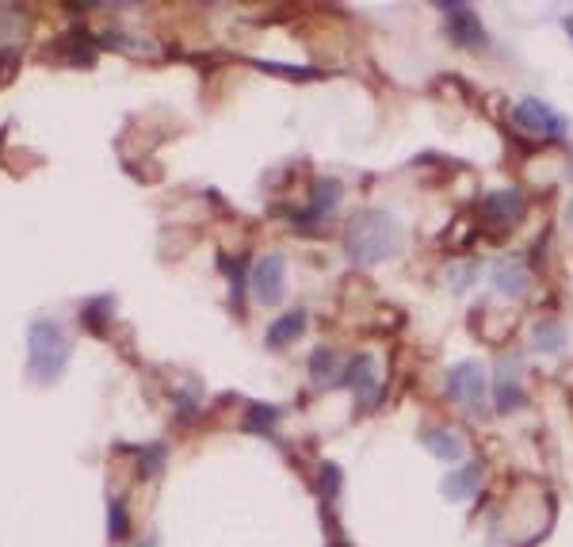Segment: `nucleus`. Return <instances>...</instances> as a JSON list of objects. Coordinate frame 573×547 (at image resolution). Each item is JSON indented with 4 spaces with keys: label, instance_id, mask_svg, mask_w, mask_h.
Segmentation results:
<instances>
[{
    "label": "nucleus",
    "instance_id": "obj_9",
    "mask_svg": "<svg viewBox=\"0 0 573 547\" xmlns=\"http://www.w3.org/2000/svg\"><path fill=\"white\" fill-rule=\"evenodd\" d=\"M50 54H62L69 66H92V58H96V39L88 35L85 27H69L65 35H58V39L50 43Z\"/></svg>",
    "mask_w": 573,
    "mask_h": 547
},
{
    "label": "nucleus",
    "instance_id": "obj_10",
    "mask_svg": "<svg viewBox=\"0 0 573 547\" xmlns=\"http://www.w3.org/2000/svg\"><path fill=\"white\" fill-rule=\"evenodd\" d=\"M340 196H344V188H340V180H318L314 184V196H310V207L298 215V222H306V226H314V222L329 219L333 211H337Z\"/></svg>",
    "mask_w": 573,
    "mask_h": 547
},
{
    "label": "nucleus",
    "instance_id": "obj_15",
    "mask_svg": "<svg viewBox=\"0 0 573 547\" xmlns=\"http://www.w3.org/2000/svg\"><path fill=\"white\" fill-rule=\"evenodd\" d=\"M340 360L333 349H318L310 356V379H314V387H329V383H340Z\"/></svg>",
    "mask_w": 573,
    "mask_h": 547
},
{
    "label": "nucleus",
    "instance_id": "obj_17",
    "mask_svg": "<svg viewBox=\"0 0 573 547\" xmlns=\"http://www.w3.org/2000/svg\"><path fill=\"white\" fill-rule=\"evenodd\" d=\"M340 383H348V387H356V391L379 387V383H375V360H371V356H356L352 368L340 375Z\"/></svg>",
    "mask_w": 573,
    "mask_h": 547
},
{
    "label": "nucleus",
    "instance_id": "obj_4",
    "mask_svg": "<svg viewBox=\"0 0 573 547\" xmlns=\"http://www.w3.org/2000/svg\"><path fill=\"white\" fill-rule=\"evenodd\" d=\"M253 295L260 303H279L287 295V261L279 253H264L253 264Z\"/></svg>",
    "mask_w": 573,
    "mask_h": 547
},
{
    "label": "nucleus",
    "instance_id": "obj_24",
    "mask_svg": "<svg viewBox=\"0 0 573 547\" xmlns=\"http://www.w3.org/2000/svg\"><path fill=\"white\" fill-rule=\"evenodd\" d=\"M230 268V276H234V303H241V287H245V257H237V261H226Z\"/></svg>",
    "mask_w": 573,
    "mask_h": 547
},
{
    "label": "nucleus",
    "instance_id": "obj_1",
    "mask_svg": "<svg viewBox=\"0 0 573 547\" xmlns=\"http://www.w3.org/2000/svg\"><path fill=\"white\" fill-rule=\"evenodd\" d=\"M402 222L394 219L390 211H360L356 219L348 222L344 230V249H348V261L371 268L382 264L390 257L402 253Z\"/></svg>",
    "mask_w": 573,
    "mask_h": 547
},
{
    "label": "nucleus",
    "instance_id": "obj_16",
    "mask_svg": "<svg viewBox=\"0 0 573 547\" xmlns=\"http://www.w3.org/2000/svg\"><path fill=\"white\" fill-rule=\"evenodd\" d=\"M111 310H115V303H111V295H100V299H92V303H85V310H81V322H85L88 333L104 337L107 326H111Z\"/></svg>",
    "mask_w": 573,
    "mask_h": 547
},
{
    "label": "nucleus",
    "instance_id": "obj_14",
    "mask_svg": "<svg viewBox=\"0 0 573 547\" xmlns=\"http://www.w3.org/2000/svg\"><path fill=\"white\" fill-rule=\"evenodd\" d=\"M493 284H497V291H505L509 299H524L528 295V272L520 268V264H512V261H501V264H493Z\"/></svg>",
    "mask_w": 573,
    "mask_h": 547
},
{
    "label": "nucleus",
    "instance_id": "obj_12",
    "mask_svg": "<svg viewBox=\"0 0 573 547\" xmlns=\"http://www.w3.org/2000/svg\"><path fill=\"white\" fill-rule=\"evenodd\" d=\"M306 329V310H287L283 318H276L268 333H264V345L268 349H287L291 341H298V333Z\"/></svg>",
    "mask_w": 573,
    "mask_h": 547
},
{
    "label": "nucleus",
    "instance_id": "obj_19",
    "mask_svg": "<svg viewBox=\"0 0 573 547\" xmlns=\"http://www.w3.org/2000/svg\"><path fill=\"white\" fill-rule=\"evenodd\" d=\"M127 532H130L127 505H123V502H119V498H115V502L107 505V536H111V540L119 544V540H127Z\"/></svg>",
    "mask_w": 573,
    "mask_h": 547
},
{
    "label": "nucleus",
    "instance_id": "obj_27",
    "mask_svg": "<svg viewBox=\"0 0 573 547\" xmlns=\"http://www.w3.org/2000/svg\"><path fill=\"white\" fill-rule=\"evenodd\" d=\"M142 547H157V544H153V540H146V544H142Z\"/></svg>",
    "mask_w": 573,
    "mask_h": 547
},
{
    "label": "nucleus",
    "instance_id": "obj_7",
    "mask_svg": "<svg viewBox=\"0 0 573 547\" xmlns=\"http://www.w3.org/2000/svg\"><path fill=\"white\" fill-rule=\"evenodd\" d=\"M520 215H524V196L516 188H501L482 199V222L489 230H509L512 222H520Z\"/></svg>",
    "mask_w": 573,
    "mask_h": 547
},
{
    "label": "nucleus",
    "instance_id": "obj_22",
    "mask_svg": "<svg viewBox=\"0 0 573 547\" xmlns=\"http://www.w3.org/2000/svg\"><path fill=\"white\" fill-rule=\"evenodd\" d=\"M321 490H325L329 498H337V490H340V467L337 463H325V467H321Z\"/></svg>",
    "mask_w": 573,
    "mask_h": 547
},
{
    "label": "nucleus",
    "instance_id": "obj_21",
    "mask_svg": "<svg viewBox=\"0 0 573 547\" xmlns=\"http://www.w3.org/2000/svg\"><path fill=\"white\" fill-rule=\"evenodd\" d=\"M531 345H535L539 352H558L562 345H566V333H562L558 326H551V322H547V326H535Z\"/></svg>",
    "mask_w": 573,
    "mask_h": 547
},
{
    "label": "nucleus",
    "instance_id": "obj_11",
    "mask_svg": "<svg viewBox=\"0 0 573 547\" xmlns=\"http://www.w3.org/2000/svg\"><path fill=\"white\" fill-rule=\"evenodd\" d=\"M421 440H425V448L436 460L459 463L467 456V440H463V433H455V429H428Z\"/></svg>",
    "mask_w": 573,
    "mask_h": 547
},
{
    "label": "nucleus",
    "instance_id": "obj_8",
    "mask_svg": "<svg viewBox=\"0 0 573 547\" xmlns=\"http://www.w3.org/2000/svg\"><path fill=\"white\" fill-rule=\"evenodd\" d=\"M440 12L447 16V35L459 46H482L486 43V31L474 16L470 4H440Z\"/></svg>",
    "mask_w": 573,
    "mask_h": 547
},
{
    "label": "nucleus",
    "instance_id": "obj_13",
    "mask_svg": "<svg viewBox=\"0 0 573 547\" xmlns=\"http://www.w3.org/2000/svg\"><path fill=\"white\" fill-rule=\"evenodd\" d=\"M478 486H482V467H478V463H467V467L451 471L444 479V498H451V502H467V498L478 494Z\"/></svg>",
    "mask_w": 573,
    "mask_h": 547
},
{
    "label": "nucleus",
    "instance_id": "obj_20",
    "mask_svg": "<svg viewBox=\"0 0 573 547\" xmlns=\"http://www.w3.org/2000/svg\"><path fill=\"white\" fill-rule=\"evenodd\" d=\"M165 444H149L142 448V456H138V471H142V479H153V475H161V467H165Z\"/></svg>",
    "mask_w": 573,
    "mask_h": 547
},
{
    "label": "nucleus",
    "instance_id": "obj_3",
    "mask_svg": "<svg viewBox=\"0 0 573 547\" xmlns=\"http://www.w3.org/2000/svg\"><path fill=\"white\" fill-rule=\"evenodd\" d=\"M447 394H451V402H459L463 410H470V414H482L486 394H489L486 368H482L478 360H463V364H455V368H451V375H447Z\"/></svg>",
    "mask_w": 573,
    "mask_h": 547
},
{
    "label": "nucleus",
    "instance_id": "obj_25",
    "mask_svg": "<svg viewBox=\"0 0 573 547\" xmlns=\"http://www.w3.org/2000/svg\"><path fill=\"white\" fill-rule=\"evenodd\" d=\"M566 31H570V39H573V16H570V20H566Z\"/></svg>",
    "mask_w": 573,
    "mask_h": 547
},
{
    "label": "nucleus",
    "instance_id": "obj_6",
    "mask_svg": "<svg viewBox=\"0 0 573 547\" xmlns=\"http://www.w3.org/2000/svg\"><path fill=\"white\" fill-rule=\"evenodd\" d=\"M493 402H497V414H512L524 406V368L520 360L509 356L497 364V383H493Z\"/></svg>",
    "mask_w": 573,
    "mask_h": 547
},
{
    "label": "nucleus",
    "instance_id": "obj_2",
    "mask_svg": "<svg viewBox=\"0 0 573 547\" xmlns=\"http://www.w3.org/2000/svg\"><path fill=\"white\" fill-rule=\"evenodd\" d=\"M69 352H73V345L54 318H35L27 326V375L35 383H43V387L58 383L69 368Z\"/></svg>",
    "mask_w": 573,
    "mask_h": 547
},
{
    "label": "nucleus",
    "instance_id": "obj_23",
    "mask_svg": "<svg viewBox=\"0 0 573 547\" xmlns=\"http://www.w3.org/2000/svg\"><path fill=\"white\" fill-rule=\"evenodd\" d=\"M268 73H279V77H318V69H295V66H276V62H256Z\"/></svg>",
    "mask_w": 573,
    "mask_h": 547
},
{
    "label": "nucleus",
    "instance_id": "obj_26",
    "mask_svg": "<svg viewBox=\"0 0 573 547\" xmlns=\"http://www.w3.org/2000/svg\"><path fill=\"white\" fill-rule=\"evenodd\" d=\"M329 547H348V544H344V540H333V544H329Z\"/></svg>",
    "mask_w": 573,
    "mask_h": 547
},
{
    "label": "nucleus",
    "instance_id": "obj_5",
    "mask_svg": "<svg viewBox=\"0 0 573 547\" xmlns=\"http://www.w3.org/2000/svg\"><path fill=\"white\" fill-rule=\"evenodd\" d=\"M512 119H516L524 131H535V134H543V138H562V134H566V119H562L551 104L535 100V96L520 100L516 111H512Z\"/></svg>",
    "mask_w": 573,
    "mask_h": 547
},
{
    "label": "nucleus",
    "instance_id": "obj_18",
    "mask_svg": "<svg viewBox=\"0 0 573 547\" xmlns=\"http://www.w3.org/2000/svg\"><path fill=\"white\" fill-rule=\"evenodd\" d=\"M279 421V410L276 406H264V402H249L245 410V429L249 433H272Z\"/></svg>",
    "mask_w": 573,
    "mask_h": 547
}]
</instances>
